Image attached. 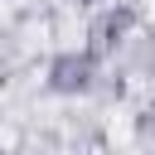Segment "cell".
<instances>
[{"mask_svg":"<svg viewBox=\"0 0 155 155\" xmlns=\"http://www.w3.org/2000/svg\"><path fill=\"white\" fill-rule=\"evenodd\" d=\"M97 78H102V63L82 44H68V48L48 53V63H44V87L53 97H87L97 87Z\"/></svg>","mask_w":155,"mask_h":155,"instance_id":"6da1fadb","label":"cell"},{"mask_svg":"<svg viewBox=\"0 0 155 155\" xmlns=\"http://www.w3.org/2000/svg\"><path fill=\"white\" fill-rule=\"evenodd\" d=\"M136 34V10L131 5H102L92 19H87V39L82 48L97 58V63H111V53H121Z\"/></svg>","mask_w":155,"mask_h":155,"instance_id":"7a4b0ae2","label":"cell"}]
</instances>
